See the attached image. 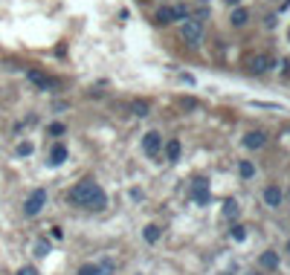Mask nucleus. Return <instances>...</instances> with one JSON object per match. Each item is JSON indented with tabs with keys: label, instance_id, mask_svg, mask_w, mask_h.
<instances>
[{
	"label": "nucleus",
	"instance_id": "nucleus-7",
	"mask_svg": "<svg viewBox=\"0 0 290 275\" xmlns=\"http://www.w3.org/2000/svg\"><path fill=\"white\" fill-rule=\"evenodd\" d=\"M264 142H267V136H264L261 130H250V133L244 136V145H247L250 151H258V148H261Z\"/></svg>",
	"mask_w": 290,
	"mask_h": 275
},
{
	"label": "nucleus",
	"instance_id": "nucleus-1",
	"mask_svg": "<svg viewBox=\"0 0 290 275\" xmlns=\"http://www.w3.org/2000/svg\"><path fill=\"white\" fill-rule=\"evenodd\" d=\"M67 200L73 206H87V209H105L107 206V194L102 191V185L93 180H81L67 191Z\"/></svg>",
	"mask_w": 290,
	"mask_h": 275
},
{
	"label": "nucleus",
	"instance_id": "nucleus-22",
	"mask_svg": "<svg viewBox=\"0 0 290 275\" xmlns=\"http://www.w3.org/2000/svg\"><path fill=\"white\" fill-rule=\"evenodd\" d=\"M67 127L61 122H55V125H50V133H53V136H61V133H64Z\"/></svg>",
	"mask_w": 290,
	"mask_h": 275
},
{
	"label": "nucleus",
	"instance_id": "nucleus-6",
	"mask_svg": "<svg viewBox=\"0 0 290 275\" xmlns=\"http://www.w3.org/2000/svg\"><path fill=\"white\" fill-rule=\"evenodd\" d=\"M26 78L32 81L35 87H41V90H47V87L53 84V81H50V78H47V75H44L41 70H35V67H29V70H26Z\"/></svg>",
	"mask_w": 290,
	"mask_h": 275
},
{
	"label": "nucleus",
	"instance_id": "nucleus-4",
	"mask_svg": "<svg viewBox=\"0 0 290 275\" xmlns=\"http://www.w3.org/2000/svg\"><path fill=\"white\" fill-rule=\"evenodd\" d=\"M142 151L148 153V156H157L162 151V136L157 130H148L145 136H142Z\"/></svg>",
	"mask_w": 290,
	"mask_h": 275
},
{
	"label": "nucleus",
	"instance_id": "nucleus-8",
	"mask_svg": "<svg viewBox=\"0 0 290 275\" xmlns=\"http://www.w3.org/2000/svg\"><path fill=\"white\" fill-rule=\"evenodd\" d=\"M264 200H267L270 209H279V206H282V191H279L276 185H267V188H264Z\"/></svg>",
	"mask_w": 290,
	"mask_h": 275
},
{
	"label": "nucleus",
	"instance_id": "nucleus-26",
	"mask_svg": "<svg viewBox=\"0 0 290 275\" xmlns=\"http://www.w3.org/2000/svg\"><path fill=\"white\" fill-rule=\"evenodd\" d=\"M288 252H290V244H288Z\"/></svg>",
	"mask_w": 290,
	"mask_h": 275
},
{
	"label": "nucleus",
	"instance_id": "nucleus-16",
	"mask_svg": "<svg viewBox=\"0 0 290 275\" xmlns=\"http://www.w3.org/2000/svg\"><path fill=\"white\" fill-rule=\"evenodd\" d=\"M238 171H241V177H244V180H250V177L256 174V168H253V162H247V159H244V162L238 165Z\"/></svg>",
	"mask_w": 290,
	"mask_h": 275
},
{
	"label": "nucleus",
	"instance_id": "nucleus-18",
	"mask_svg": "<svg viewBox=\"0 0 290 275\" xmlns=\"http://www.w3.org/2000/svg\"><path fill=\"white\" fill-rule=\"evenodd\" d=\"M224 214L226 217H238V203H235V200H226L224 203Z\"/></svg>",
	"mask_w": 290,
	"mask_h": 275
},
{
	"label": "nucleus",
	"instance_id": "nucleus-3",
	"mask_svg": "<svg viewBox=\"0 0 290 275\" xmlns=\"http://www.w3.org/2000/svg\"><path fill=\"white\" fill-rule=\"evenodd\" d=\"M200 35H203V24L194 21V18H186V21H183V41L194 47V44L200 41Z\"/></svg>",
	"mask_w": 290,
	"mask_h": 275
},
{
	"label": "nucleus",
	"instance_id": "nucleus-17",
	"mask_svg": "<svg viewBox=\"0 0 290 275\" xmlns=\"http://www.w3.org/2000/svg\"><path fill=\"white\" fill-rule=\"evenodd\" d=\"M105 270L102 267H96V264H84L81 270H79V275H102Z\"/></svg>",
	"mask_w": 290,
	"mask_h": 275
},
{
	"label": "nucleus",
	"instance_id": "nucleus-19",
	"mask_svg": "<svg viewBox=\"0 0 290 275\" xmlns=\"http://www.w3.org/2000/svg\"><path fill=\"white\" fill-rule=\"evenodd\" d=\"M35 255H38V258H47V255H50V244H47V241H38V244H35Z\"/></svg>",
	"mask_w": 290,
	"mask_h": 275
},
{
	"label": "nucleus",
	"instance_id": "nucleus-12",
	"mask_svg": "<svg viewBox=\"0 0 290 275\" xmlns=\"http://www.w3.org/2000/svg\"><path fill=\"white\" fill-rule=\"evenodd\" d=\"M258 264H261L264 270H276V267H279V255H276V252H261Z\"/></svg>",
	"mask_w": 290,
	"mask_h": 275
},
{
	"label": "nucleus",
	"instance_id": "nucleus-14",
	"mask_svg": "<svg viewBox=\"0 0 290 275\" xmlns=\"http://www.w3.org/2000/svg\"><path fill=\"white\" fill-rule=\"evenodd\" d=\"M247 18H250V12H247V9H235V12H232V26H244V24H247Z\"/></svg>",
	"mask_w": 290,
	"mask_h": 275
},
{
	"label": "nucleus",
	"instance_id": "nucleus-23",
	"mask_svg": "<svg viewBox=\"0 0 290 275\" xmlns=\"http://www.w3.org/2000/svg\"><path fill=\"white\" fill-rule=\"evenodd\" d=\"M232 238L235 241H244V226H232Z\"/></svg>",
	"mask_w": 290,
	"mask_h": 275
},
{
	"label": "nucleus",
	"instance_id": "nucleus-11",
	"mask_svg": "<svg viewBox=\"0 0 290 275\" xmlns=\"http://www.w3.org/2000/svg\"><path fill=\"white\" fill-rule=\"evenodd\" d=\"M154 18H157V24H162V26L171 24V21H177V18H174V6H162V9H157Z\"/></svg>",
	"mask_w": 290,
	"mask_h": 275
},
{
	"label": "nucleus",
	"instance_id": "nucleus-13",
	"mask_svg": "<svg viewBox=\"0 0 290 275\" xmlns=\"http://www.w3.org/2000/svg\"><path fill=\"white\" fill-rule=\"evenodd\" d=\"M64 159H67V148H64V145H53V151H50V162H53V165H61Z\"/></svg>",
	"mask_w": 290,
	"mask_h": 275
},
{
	"label": "nucleus",
	"instance_id": "nucleus-9",
	"mask_svg": "<svg viewBox=\"0 0 290 275\" xmlns=\"http://www.w3.org/2000/svg\"><path fill=\"white\" fill-rule=\"evenodd\" d=\"M273 67V58L270 55H256V58H250V70L253 73H267Z\"/></svg>",
	"mask_w": 290,
	"mask_h": 275
},
{
	"label": "nucleus",
	"instance_id": "nucleus-5",
	"mask_svg": "<svg viewBox=\"0 0 290 275\" xmlns=\"http://www.w3.org/2000/svg\"><path fill=\"white\" fill-rule=\"evenodd\" d=\"M192 194H194V200L203 206V203H209V183L203 180V177H197L194 180V185H192Z\"/></svg>",
	"mask_w": 290,
	"mask_h": 275
},
{
	"label": "nucleus",
	"instance_id": "nucleus-15",
	"mask_svg": "<svg viewBox=\"0 0 290 275\" xmlns=\"http://www.w3.org/2000/svg\"><path fill=\"white\" fill-rule=\"evenodd\" d=\"M145 241H148V244H157V241H160V226H154V223L145 226Z\"/></svg>",
	"mask_w": 290,
	"mask_h": 275
},
{
	"label": "nucleus",
	"instance_id": "nucleus-21",
	"mask_svg": "<svg viewBox=\"0 0 290 275\" xmlns=\"http://www.w3.org/2000/svg\"><path fill=\"white\" fill-rule=\"evenodd\" d=\"M133 113H136V116H145V113H148V104H145V101H136V104H133Z\"/></svg>",
	"mask_w": 290,
	"mask_h": 275
},
{
	"label": "nucleus",
	"instance_id": "nucleus-10",
	"mask_svg": "<svg viewBox=\"0 0 290 275\" xmlns=\"http://www.w3.org/2000/svg\"><path fill=\"white\" fill-rule=\"evenodd\" d=\"M165 159L168 162H177L180 159V139H168L165 142Z\"/></svg>",
	"mask_w": 290,
	"mask_h": 275
},
{
	"label": "nucleus",
	"instance_id": "nucleus-25",
	"mask_svg": "<svg viewBox=\"0 0 290 275\" xmlns=\"http://www.w3.org/2000/svg\"><path fill=\"white\" fill-rule=\"evenodd\" d=\"M226 3H229V6H238V3H241V0H226Z\"/></svg>",
	"mask_w": 290,
	"mask_h": 275
},
{
	"label": "nucleus",
	"instance_id": "nucleus-2",
	"mask_svg": "<svg viewBox=\"0 0 290 275\" xmlns=\"http://www.w3.org/2000/svg\"><path fill=\"white\" fill-rule=\"evenodd\" d=\"M44 206H47V191H44V188H35L32 194L26 197V203H24V212L29 214V217H35Z\"/></svg>",
	"mask_w": 290,
	"mask_h": 275
},
{
	"label": "nucleus",
	"instance_id": "nucleus-20",
	"mask_svg": "<svg viewBox=\"0 0 290 275\" xmlns=\"http://www.w3.org/2000/svg\"><path fill=\"white\" fill-rule=\"evenodd\" d=\"M32 151H35L32 142H21V145H18V153H21V156H29Z\"/></svg>",
	"mask_w": 290,
	"mask_h": 275
},
{
	"label": "nucleus",
	"instance_id": "nucleus-24",
	"mask_svg": "<svg viewBox=\"0 0 290 275\" xmlns=\"http://www.w3.org/2000/svg\"><path fill=\"white\" fill-rule=\"evenodd\" d=\"M18 275H38L35 267H24V270H18Z\"/></svg>",
	"mask_w": 290,
	"mask_h": 275
}]
</instances>
